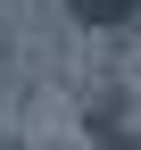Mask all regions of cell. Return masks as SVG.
<instances>
[{"mask_svg": "<svg viewBox=\"0 0 141 150\" xmlns=\"http://www.w3.org/2000/svg\"><path fill=\"white\" fill-rule=\"evenodd\" d=\"M75 17H83V25H133L141 0H75Z\"/></svg>", "mask_w": 141, "mask_h": 150, "instance_id": "obj_1", "label": "cell"}]
</instances>
